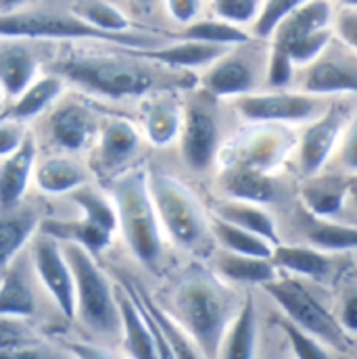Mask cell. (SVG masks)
<instances>
[{
    "instance_id": "1",
    "label": "cell",
    "mask_w": 357,
    "mask_h": 359,
    "mask_svg": "<svg viewBox=\"0 0 357 359\" xmlns=\"http://www.w3.org/2000/svg\"><path fill=\"white\" fill-rule=\"evenodd\" d=\"M243 299L217 273L186 271L172 292V318L205 359H217L222 339Z\"/></svg>"
},
{
    "instance_id": "2",
    "label": "cell",
    "mask_w": 357,
    "mask_h": 359,
    "mask_svg": "<svg viewBox=\"0 0 357 359\" xmlns=\"http://www.w3.org/2000/svg\"><path fill=\"white\" fill-rule=\"evenodd\" d=\"M53 74L107 98L144 96L161 82L159 74L134 53L130 57L69 53L53 63Z\"/></svg>"
},
{
    "instance_id": "3",
    "label": "cell",
    "mask_w": 357,
    "mask_h": 359,
    "mask_svg": "<svg viewBox=\"0 0 357 359\" xmlns=\"http://www.w3.org/2000/svg\"><path fill=\"white\" fill-rule=\"evenodd\" d=\"M113 205L117 228L132 255L142 266L157 268L166 253V232L149 190V172L134 170L115 180Z\"/></svg>"
},
{
    "instance_id": "4",
    "label": "cell",
    "mask_w": 357,
    "mask_h": 359,
    "mask_svg": "<svg viewBox=\"0 0 357 359\" xmlns=\"http://www.w3.org/2000/svg\"><path fill=\"white\" fill-rule=\"evenodd\" d=\"M65 257L72 266L74 284H76V318L82 324L100 337L119 334L121 320L115 297V286L107 278V273L98 268L94 255L80 245L61 243Z\"/></svg>"
},
{
    "instance_id": "5",
    "label": "cell",
    "mask_w": 357,
    "mask_h": 359,
    "mask_svg": "<svg viewBox=\"0 0 357 359\" xmlns=\"http://www.w3.org/2000/svg\"><path fill=\"white\" fill-rule=\"evenodd\" d=\"M262 288L268 292L286 320L326 343L335 353H347L351 349L353 339L343 330L337 313L328 309L301 278L278 276Z\"/></svg>"
},
{
    "instance_id": "6",
    "label": "cell",
    "mask_w": 357,
    "mask_h": 359,
    "mask_svg": "<svg viewBox=\"0 0 357 359\" xmlns=\"http://www.w3.org/2000/svg\"><path fill=\"white\" fill-rule=\"evenodd\" d=\"M149 190L163 232L182 249L196 251L211 236L209 215L196 194L182 182L163 172H149Z\"/></svg>"
},
{
    "instance_id": "7",
    "label": "cell",
    "mask_w": 357,
    "mask_h": 359,
    "mask_svg": "<svg viewBox=\"0 0 357 359\" xmlns=\"http://www.w3.org/2000/svg\"><path fill=\"white\" fill-rule=\"evenodd\" d=\"M0 38H44V40H98L119 44L126 48H149L153 38L142 34L115 36L88 25L74 13H46V11H15L0 15Z\"/></svg>"
},
{
    "instance_id": "8",
    "label": "cell",
    "mask_w": 357,
    "mask_h": 359,
    "mask_svg": "<svg viewBox=\"0 0 357 359\" xmlns=\"http://www.w3.org/2000/svg\"><path fill=\"white\" fill-rule=\"evenodd\" d=\"M238 115L249 123L276 126H305L326 111L322 96L301 90H257L234 98Z\"/></svg>"
},
{
    "instance_id": "9",
    "label": "cell",
    "mask_w": 357,
    "mask_h": 359,
    "mask_svg": "<svg viewBox=\"0 0 357 359\" xmlns=\"http://www.w3.org/2000/svg\"><path fill=\"white\" fill-rule=\"evenodd\" d=\"M295 149L297 136L288 126L249 123V128L232 140L228 153H224L228 155L224 165H245L274 176V172L286 163Z\"/></svg>"
},
{
    "instance_id": "10",
    "label": "cell",
    "mask_w": 357,
    "mask_h": 359,
    "mask_svg": "<svg viewBox=\"0 0 357 359\" xmlns=\"http://www.w3.org/2000/svg\"><path fill=\"white\" fill-rule=\"evenodd\" d=\"M351 109L345 102H332L314 121L305 123V130L297 138V168L303 178L324 172L335 159Z\"/></svg>"
},
{
    "instance_id": "11",
    "label": "cell",
    "mask_w": 357,
    "mask_h": 359,
    "mask_svg": "<svg viewBox=\"0 0 357 359\" xmlns=\"http://www.w3.org/2000/svg\"><path fill=\"white\" fill-rule=\"evenodd\" d=\"M29 259L34 273L53 297L55 305L69 320L76 318V284L63 245L42 232L32 238Z\"/></svg>"
},
{
    "instance_id": "12",
    "label": "cell",
    "mask_w": 357,
    "mask_h": 359,
    "mask_svg": "<svg viewBox=\"0 0 357 359\" xmlns=\"http://www.w3.org/2000/svg\"><path fill=\"white\" fill-rule=\"evenodd\" d=\"M180 151L186 165L194 172H205L213 165L220 153V123L209 104L190 102L184 109Z\"/></svg>"
},
{
    "instance_id": "13",
    "label": "cell",
    "mask_w": 357,
    "mask_h": 359,
    "mask_svg": "<svg viewBox=\"0 0 357 359\" xmlns=\"http://www.w3.org/2000/svg\"><path fill=\"white\" fill-rule=\"evenodd\" d=\"M264 78L260 76L257 63L238 53V46L230 48L215 63H211L203 76V86L217 98H238L251 92H257Z\"/></svg>"
},
{
    "instance_id": "14",
    "label": "cell",
    "mask_w": 357,
    "mask_h": 359,
    "mask_svg": "<svg viewBox=\"0 0 357 359\" xmlns=\"http://www.w3.org/2000/svg\"><path fill=\"white\" fill-rule=\"evenodd\" d=\"M115 297L119 307V320H121L119 334H121L126 358L161 359L151 318L147 316L144 307L136 299L134 290H130V286H117Z\"/></svg>"
},
{
    "instance_id": "15",
    "label": "cell",
    "mask_w": 357,
    "mask_h": 359,
    "mask_svg": "<svg viewBox=\"0 0 357 359\" xmlns=\"http://www.w3.org/2000/svg\"><path fill=\"white\" fill-rule=\"evenodd\" d=\"M301 69L303 74L297 82V90L301 92L322 98L357 94V61L330 55V48L320 59Z\"/></svg>"
},
{
    "instance_id": "16",
    "label": "cell",
    "mask_w": 357,
    "mask_h": 359,
    "mask_svg": "<svg viewBox=\"0 0 357 359\" xmlns=\"http://www.w3.org/2000/svg\"><path fill=\"white\" fill-rule=\"evenodd\" d=\"M140 147V134L128 119L109 117L98 126V142L92 157L96 174H109L128 163Z\"/></svg>"
},
{
    "instance_id": "17",
    "label": "cell",
    "mask_w": 357,
    "mask_h": 359,
    "mask_svg": "<svg viewBox=\"0 0 357 359\" xmlns=\"http://www.w3.org/2000/svg\"><path fill=\"white\" fill-rule=\"evenodd\" d=\"M349 196V176L343 172H320L303 178L299 188L301 207L316 217H337Z\"/></svg>"
},
{
    "instance_id": "18",
    "label": "cell",
    "mask_w": 357,
    "mask_h": 359,
    "mask_svg": "<svg viewBox=\"0 0 357 359\" xmlns=\"http://www.w3.org/2000/svg\"><path fill=\"white\" fill-rule=\"evenodd\" d=\"M337 255L320 251L311 245L299 243H278L271 253V262L280 271H286L288 276L301 278V280H314L324 282L330 280V276L337 269Z\"/></svg>"
},
{
    "instance_id": "19",
    "label": "cell",
    "mask_w": 357,
    "mask_h": 359,
    "mask_svg": "<svg viewBox=\"0 0 357 359\" xmlns=\"http://www.w3.org/2000/svg\"><path fill=\"white\" fill-rule=\"evenodd\" d=\"M297 226L303 234L305 245H311L320 251L341 255L357 249L356 224H343L337 217H316L299 205Z\"/></svg>"
},
{
    "instance_id": "20",
    "label": "cell",
    "mask_w": 357,
    "mask_h": 359,
    "mask_svg": "<svg viewBox=\"0 0 357 359\" xmlns=\"http://www.w3.org/2000/svg\"><path fill=\"white\" fill-rule=\"evenodd\" d=\"M40 228L36 207L19 203L11 209H0V278L21 255L23 247Z\"/></svg>"
},
{
    "instance_id": "21",
    "label": "cell",
    "mask_w": 357,
    "mask_h": 359,
    "mask_svg": "<svg viewBox=\"0 0 357 359\" xmlns=\"http://www.w3.org/2000/svg\"><path fill=\"white\" fill-rule=\"evenodd\" d=\"M36 140L32 134H25L21 147L2 159L0 163V209H11L23 203L29 180L36 170Z\"/></svg>"
},
{
    "instance_id": "22",
    "label": "cell",
    "mask_w": 357,
    "mask_h": 359,
    "mask_svg": "<svg viewBox=\"0 0 357 359\" xmlns=\"http://www.w3.org/2000/svg\"><path fill=\"white\" fill-rule=\"evenodd\" d=\"M230 48L217 46V44H207V42H196V40H184L161 46V48H132V53L144 61L172 67V69H196V67H209L215 63L222 55H226Z\"/></svg>"
},
{
    "instance_id": "23",
    "label": "cell",
    "mask_w": 357,
    "mask_h": 359,
    "mask_svg": "<svg viewBox=\"0 0 357 359\" xmlns=\"http://www.w3.org/2000/svg\"><path fill=\"white\" fill-rule=\"evenodd\" d=\"M217 186L224 198L247 201L266 207L278 196V186L271 174L245 165H224L217 176Z\"/></svg>"
},
{
    "instance_id": "24",
    "label": "cell",
    "mask_w": 357,
    "mask_h": 359,
    "mask_svg": "<svg viewBox=\"0 0 357 359\" xmlns=\"http://www.w3.org/2000/svg\"><path fill=\"white\" fill-rule=\"evenodd\" d=\"M38 80V59L19 38H0V86L11 98Z\"/></svg>"
},
{
    "instance_id": "25",
    "label": "cell",
    "mask_w": 357,
    "mask_h": 359,
    "mask_svg": "<svg viewBox=\"0 0 357 359\" xmlns=\"http://www.w3.org/2000/svg\"><path fill=\"white\" fill-rule=\"evenodd\" d=\"M335 15L337 11H335L332 0H307L299 8H295L286 19L280 21L269 42L278 46H286L309 34L330 29L335 23Z\"/></svg>"
},
{
    "instance_id": "26",
    "label": "cell",
    "mask_w": 357,
    "mask_h": 359,
    "mask_svg": "<svg viewBox=\"0 0 357 359\" xmlns=\"http://www.w3.org/2000/svg\"><path fill=\"white\" fill-rule=\"evenodd\" d=\"M36 311L34 292V268L32 259L21 255L0 278V316L29 318Z\"/></svg>"
},
{
    "instance_id": "27",
    "label": "cell",
    "mask_w": 357,
    "mask_h": 359,
    "mask_svg": "<svg viewBox=\"0 0 357 359\" xmlns=\"http://www.w3.org/2000/svg\"><path fill=\"white\" fill-rule=\"evenodd\" d=\"M260 349V318L251 294L243 299L238 313L228 326L217 359H257Z\"/></svg>"
},
{
    "instance_id": "28",
    "label": "cell",
    "mask_w": 357,
    "mask_h": 359,
    "mask_svg": "<svg viewBox=\"0 0 357 359\" xmlns=\"http://www.w3.org/2000/svg\"><path fill=\"white\" fill-rule=\"evenodd\" d=\"M213 273H217L228 284L241 286H266L280 276V269L269 257L241 255L220 249L213 257Z\"/></svg>"
},
{
    "instance_id": "29",
    "label": "cell",
    "mask_w": 357,
    "mask_h": 359,
    "mask_svg": "<svg viewBox=\"0 0 357 359\" xmlns=\"http://www.w3.org/2000/svg\"><path fill=\"white\" fill-rule=\"evenodd\" d=\"M94 117L82 102H65L57 107L48 119L50 138L65 151H80L94 134Z\"/></svg>"
},
{
    "instance_id": "30",
    "label": "cell",
    "mask_w": 357,
    "mask_h": 359,
    "mask_svg": "<svg viewBox=\"0 0 357 359\" xmlns=\"http://www.w3.org/2000/svg\"><path fill=\"white\" fill-rule=\"evenodd\" d=\"M215 217H222L238 228H245L253 234H260L262 238L269 241L271 245L282 243L280 241V232H278V222L271 215L266 205H257V203H247V201H232V198H224L220 203H215L213 213Z\"/></svg>"
},
{
    "instance_id": "31",
    "label": "cell",
    "mask_w": 357,
    "mask_h": 359,
    "mask_svg": "<svg viewBox=\"0 0 357 359\" xmlns=\"http://www.w3.org/2000/svg\"><path fill=\"white\" fill-rule=\"evenodd\" d=\"M38 232L59 241V243H74L84 247L92 255L102 253L113 238V232L92 224L88 219L80 217L74 222H63V219H44L40 222Z\"/></svg>"
},
{
    "instance_id": "32",
    "label": "cell",
    "mask_w": 357,
    "mask_h": 359,
    "mask_svg": "<svg viewBox=\"0 0 357 359\" xmlns=\"http://www.w3.org/2000/svg\"><path fill=\"white\" fill-rule=\"evenodd\" d=\"M182 121H184V109L176 100L163 96L151 98L142 113L144 134L155 147L172 144L176 138H180Z\"/></svg>"
},
{
    "instance_id": "33",
    "label": "cell",
    "mask_w": 357,
    "mask_h": 359,
    "mask_svg": "<svg viewBox=\"0 0 357 359\" xmlns=\"http://www.w3.org/2000/svg\"><path fill=\"white\" fill-rule=\"evenodd\" d=\"M34 178L46 194H67L88 182V172L69 157H48L36 165Z\"/></svg>"
},
{
    "instance_id": "34",
    "label": "cell",
    "mask_w": 357,
    "mask_h": 359,
    "mask_svg": "<svg viewBox=\"0 0 357 359\" xmlns=\"http://www.w3.org/2000/svg\"><path fill=\"white\" fill-rule=\"evenodd\" d=\"M209 230H211V238H215V243L220 245V249L224 251H232V253H241V255H255V257H269L274 253V247L269 241L262 238L260 234H253L245 228H238L222 217L209 215Z\"/></svg>"
},
{
    "instance_id": "35",
    "label": "cell",
    "mask_w": 357,
    "mask_h": 359,
    "mask_svg": "<svg viewBox=\"0 0 357 359\" xmlns=\"http://www.w3.org/2000/svg\"><path fill=\"white\" fill-rule=\"evenodd\" d=\"M180 38L184 40H196L207 44H217L226 48L245 46L251 42V34L245 27H238L234 23H228L220 17L213 19H196L188 25H184Z\"/></svg>"
},
{
    "instance_id": "36",
    "label": "cell",
    "mask_w": 357,
    "mask_h": 359,
    "mask_svg": "<svg viewBox=\"0 0 357 359\" xmlns=\"http://www.w3.org/2000/svg\"><path fill=\"white\" fill-rule=\"evenodd\" d=\"M63 90H65V80L61 76H57V74L42 76L23 94L17 96L15 104L6 113H8V117L19 119V121L34 117V115L42 113L44 109H48L50 104H55V100L63 94Z\"/></svg>"
},
{
    "instance_id": "37",
    "label": "cell",
    "mask_w": 357,
    "mask_h": 359,
    "mask_svg": "<svg viewBox=\"0 0 357 359\" xmlns=\"http://www.w3.org/2000/svg\"><path fill=\"white\" fill-rule=\"evenodd\" d=\"M72 13L100 32L115 34V36L132 34V29H130L132 21L128 19V15L119 6H115L107 0H80Z\"/></svg>"
},
{
    "instance_id": "38",
    "label": "cell",
    "mask_w": 357,
    "mask_h": 359,
    "mask_svg": "<svg viewBox=\"0 0 357 359\" xmlns=\"http://www.w3.org/2000/svg\"><path fill=\"white\" fill-rule=\"evenodd\" d=\"M74 203L82 209V217L88 219L92 224L109 230L115 234L117 230V211L113 201H109L105 194H100L98 190L90 188V186H80L74 192H69Z\"/></svg>"
},
{
    "instance_id": "39",
    "label": "cell",
    "mask_w": 357,
    "mask_h": 359,
    "mask_svg": "<svg viewBox=\"0 0 357 359\" xmlns=\"http://www.w3.org/2000/svg\"><path fill=\"white\" fill-rule=\"evenodd\" d=\"M278 328L286 337L295 359H335V351L326 343H322L314 334L305 332L303 328L295 326L284 316L278 318Z\"/></svg>"
},
{
    "instance_id": "40",
    "label": "cell",
    "mask_w": 357,
    "mask_h": 359,
    "mask_svg": "<svg viewBox=\"0 0 357 359\" xmlns=\"http://www.w3.org/2000/svg\"><path fill=\"white\" fill-rule=\"evenodd\" d=\"M297 65L290 59V55L278 46L269 42L268 57H266V65H264V86L266 90H288L297 82Z\"/></svg>"
},
{
    "instance_id": "41",
    "label": "cell",
    "mask_w": 357,
    "mask_h": 359,
    "mask_svg": "<svg viewBox=\"0 0 357 359\" xmlns=\"http://www.w3.org/2000/svg\"><path fill=\"white\" fill-rule=\"evenodd\" d=\"M332 38H335V29H322V32H316V34H309L301 40H295L286 46H282L290 59L295 61L297 67H307L309 63H314L316 59H320L332 44Z\"/></svg>"
},
{
    "instance_id": "42",
    "label": "cell",
    "mask_w": 357,
    "mask_h": 359,
    "mask_svg": "<svg viewBox=\"0 0 357 359\" xmlns=\"http://www.w3.org/2000/svg\"><path fill=\"white\" fill-rule=\"evenodd\" d=\"M307 0H264L262 11L251 25V34L260 40H269L274 29L280 25L282 19H286L295 8H299Z\"/></svg>"
},
{
    "instance_id": "43",
    "label": "cell",
    "mask_w": 357,
    "mask_h": 359,
    "mask_svg": "<svg viewBox=\"0 0 357 359\" xmlns=\"http://www.w3.org/2000/svg\"><path fill=\"white\" fill-rule=\"evenodd\" d=\"M38 343H42V339L36 328L27 324V318L0 316V351L21 349Z\"/></svg>"
},
{
    "instance_id": "44",
    "label": "cell",
    "mask_w": 357,
    "mask_h": 359,
    "mask_svg": "<svg viewBox=\"0 0 357 359\" xmlns=\"http://www.w3.org/2000/svg\"><path fill=\"white\" fill-rule=\"evenodd\" d=\"M264 0H213L215 17L238 27H251L262 11Z\"/></svg>"
},
{
    "instance_id": "45",
    "label": "cell",
    "mask_w": 357,
    "mask_h": 359,
    "mask_svg": "<svg viewBox=\"0 0 357 359\" xmlns=\"http://www.w3.org/2000/svg\"><path fill=\"white\" fill-rule=\"evenodd\" d=\"M335 159H337L339 168L343 170V174H347V176L357 174V111L351 113V117L347 121V128L343 132V138H341Z\"/></svg>"
},
{
    "instance_id": "46",
    "label": "cell",
    "mask_w": 357,
    "mask_h": 359,
    "mask_svg": "<svg viewBox=\"0 0 357 359\" xmlns=\"http://www.w3.org/2000/svg\"><path fill=\"white\" fill-rule=\"evenodd\" d=\"M0 359H76L65 347H53L44 341L38 345L0 351Z\"/></svg>"
},
{
    "instance_id": "47",
    "label": "cell",
    "mask_w": 357,
    "mask_h": 359,
    "mask_svg": "<svg viewBox=\"0 0 357 359\" xmlns=\"http://www.w3.org/2000/svg\"><path fill=\"white\" fill-rule=\"evenodd\" d=\"M335 36L357 55V8H339L332 23Z\"/></svg>"
},
{
    "instance_id": "48",
    "label": "cell",
    "mask_w": 357,
    "mask_h": 359,
    "mask_svg": "<svg viewBox=\"0 0 357 359\" xmlns=\"http://www.w3.org/2000/svg\"><path fill=\"white\" fill-rule=\"evenodd\" d=\"M337 320L339 324L343 326V330L356 339L357 337V284L349 286L343 290L341 294V301H339V307H337Z\"/></svg>"
},
{
    "instance_id": "49",
    "label": "cell",
    "mask_w": 357,
    "mask_h": 359,
    "mask_svg": "<svg viewBox=\"0 0 357 359\" xmlns=\"http://www.w3.org/2000/svg\"><path fill=\"white\" fill-rule=\"evenodd\" d=\"M25 138V130L17 119H8V113L0 115V159L13 155Z\"/></svg>"
},
{
    "instance_id": "50",
    "label": "cell",
    "mask_w": 357,
    "mask_h": 359,
    "mask_svg": "<svg viewBox=\"0 0 357 359\" xmlns=\"http://www.w3.org/2000/svg\"><path fill=\"white\" fill-rule=\"evenodd\" d=\"M203 4L205 0H166V8L170 17L178 21L180 25H188L196 21L203 13Z\"/></svg>"
},
{
    "instance_id": "51",
    "label": "cell",
    "mask_w": 357,
    "mask_h": 359,
    "mask_svg": "<svg viewBox=\"0 0 357 359\" xmlns=\"http://www.w3.org/2000/svg\"><path fill=\"white\" fill-rule=\"evenodd\" d=\"M63 347L76 359H117L109 349L86 341H65Z\"/></svg>"
},
{
    "instance_id": "52",
    "label": "cell",
    "mask_w": 357,
    "mask_h": 359,
    "mask_svg": "<svg viewBox=\"0 0 357 359\" xmlns=\"http://www.w3.org/2000/svg\"><path fill=\"white\" fill-rule=\"evenodd\" d=\"M25 2H29V0H0V15H4V13H15V11H19Z\"/></svg>"
},
{
    "instance_id": "53",
    "label": "cell",
    "mask_w": 357,
    "mask_h": 359,
    "mask_svg": "<svg viewBox=\"0 0 357 359\" xmlns=\"http://www.w3.org/2000/svg\"><path fill=\"white\" fill-rule=\"evenodd\" d=\"M332 4H339L341 8H357V0H332Z\"/></svg>"
},
{
    "instance_id": "54",
    "label": "cell",
    "mask_w": 357,
    "mask_h": 359,
    "mask_svg": "<svg viewBox=\"0 0 357 359\" xmlns=\"http://www.w3.org/2000/svg\"><path fill=\"white\" fill-rule=\"evenodd\" d=\"M349 190H351V196H357V174L349 176Z\"/></svg>"
},
{
    "instance_id": "55",
    "label": "cell",
    "mask_w": 357,
    "mask_h": 359,
    "mask_svg": "<svg viewBox=\"0 0 357 359\" xmlns=\"http://www.w3.org/2000/svg\"><path fill=\"white\" fill-rule=\"evenodd\" d=\"M351 278H353V280H357V268L351 271Z\"/></svg>"
},
{
    "instance_id": "56",
    "label": "cell",
    "mask_w": 357,
    "mask_h": 359,
    "mask_svg": "<svg viewBox=\"0 0 357 359\" xmlns=\"http://www.w3.org/2000/svg\"><path fill=\"white\" fill-rule=\"evenodd\" d=\"M2 96H4V92H2V86H0V102H2Z\"/></svg>"
}]
</instances>
